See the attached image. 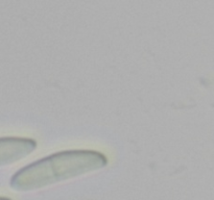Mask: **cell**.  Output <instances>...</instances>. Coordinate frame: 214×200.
Segmentation results:
<instances>
[{"label":"cell","mask_w":214,"mask_h":200,"mask_svg":"<svg viewBox=\"0 0 214 200\" xmlns=\"http://www.w3.org/2000/svg\"><path fill=\"white\" fill-rule=\"evenodd\" d=\"M108 163V157L96 150H63L21 168L12 176L9 185L21 192L39 190L100 170Z\"/></svg>","instance_id":"1"},{"label":"cell","mask_w":214,"mask_h":200,"mask_svg":"<svg viewBox=\"0 0 214 200\" xmlns=\"http://www.w3.org/2000/svg\"><path fill=\"white\" fill-rule=\"evenodd\" d=\"M37 148V142L25 136L0 138V167L20 162Z\"/></svg>","instance_id":"2"},{"label":"cell","mask_w":214,"mask_h":200,"mask_svg":"<svg viewBox=\"0 0 214 200\" xmlns=\"http://www.w3.org/2000/svg\"><path fill=\"white\" fill-rule=\"evenodd\" d=\"M0 200H12L9 197H3V196H0Z\"/></svg>","instance_id":"3"}]
</instances>
